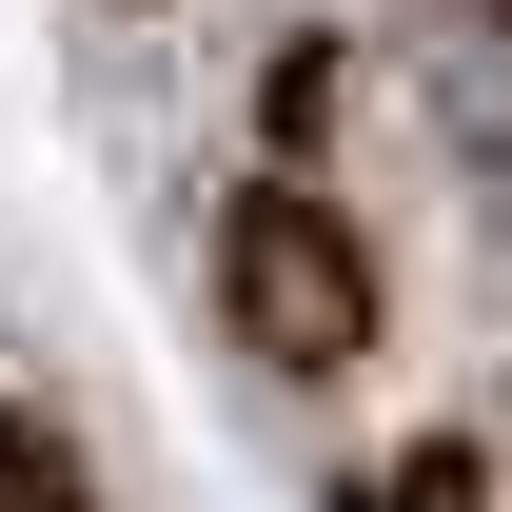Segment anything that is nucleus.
Returning <instances> with one entry per match:
<instances>
[{"mask_svg":"<svg viewBox=\"0 0 512 512\" xmlns=\"http://www.w3.org/2000/svg\"><path fill=\"white\" fill-rule=\"evenodd\" d=\"M217 276H237L256 355H335V335L375 316V256H355V217H316V197H237V217H217Z\"/></svg>","mask_w":512,"mask_h":512,"instance_id":"1","label":"nucleus"}]
</instances>
